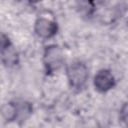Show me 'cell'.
<instances>
[{
  "instance_id": "obj_6",
  "label": "cell",
  "mask_w": 128,
  "mask_h": 128,
  "mask_svg": "<svg viewBox=\"0 0 128 128\" xmlns=\"http://www.w3.org/2000/svg\"><path fill=\"white\" fill-rule=\"evenodd\" d=\"M2 116L8 122L16 121L17 120V104H16V102L6 103L2 107Z\"/></svg>"
},
{
  "instance_id": "obj_4",
  "label": "cell",
  "mask_w": 128,
  "mask_h": 128,
  "mask_svg": "<svg viewBox=\"0 0 128 128\" xmlns=\"http://www.w3.org/2000/svg\"><path fill=\"white\" fill-rule=\"evenodd\" d=\"M57 23L45 17H40L36 20L34 25V30L37 36L43 39H48L53 37L57 33Z\"/></svg>"
},
{
  "instance_id": "obj_5",
  "label": "cell",
  "mask_w": 128,
  "mask_h": 128,
  "mask_svg": "<svg viewBox=\"0 0 128 128\" xmlns=\"http://www.w3.org/2000/svg\"><path fill=\"white\" fill-rule=\"evenodd\" d=\"M114 85L115 78L113 74L107 69H102L98 71L94 76V87L98 92L105 93L112 89Z\"/></svg>"
},
{
  "instance_id": "obj_8",
  "label": "cell",
  "mask_w": 128,
  "mask_h": 128,
  "mask_svg": "<svg viewBox=\"0 0 128 128\" xmlns=\"http://www.w3.org/2000/svg\"><path fill=\"white\" fill-rule=\"evenodd\" d=\"M103 0H86L87 4L91 7V8H95L97 6H99L101 3H102Z\"/></svg>"
},
{
  "instance_id": "obj_9",
  "label": "cell",
  "mask_w": 128,
  "mask_h": 128,
  "mask_svg": "<svg viewBox=\"0 0 128 128\" xmlns=\"http://www.w3.org/2000/svg\"><path fill=\"white\" fill-rule=\"evenodd\" d=\"M42 0H28V2L32 3V4H35V3H38V2H41Z\"/></svg>"
},
{
  "instance_id": "obj_1",
  "label": "cell",
  "mask_w": 128,
  "mask_h": 128,
  "mask_svg": "<svg viewBox=\"0 0 128 128\" xmlns=\"http://www.w3.org/2000/svg\"><path fill=\"white\" fill-rule=\"evenodd\" d=\"M88 69L86 65L82 62H73L67 68V78L68 82L74 90H82L88 80Z\"/></svg>"
},
{
  "instance_id": "obj_7",
  "label": "cell",
  "mask_w": 128,
  "mask_h": 128,
  "mask_svg": "<svg viewBox=\"0 0 128 128\" xmlns=\"http://www.w3.org/2000/svg\"><path fill=\"white\" fill-rule=\"evenodd\" d=\"M120 120L128 125V102L123 104L120 109Z\"/></svg>"
},
{
  "instance_id": "obj_2",
  "label": "cell",
  "mask_w": 128,
  "mask_h": 128,
  "mask_svg": "<svg viewBox=\"0 0 128 128\" xmlns=\"http://www.w3.org/2000/svg\"><path fill=\"white\" fill-rule=\"evenodd\" d=\"M43 62L47 74H51L58 71L63 63V55L61 48L57 45H50L46 47L43 55Z\"/></svg>"
},
{
  "instance_id": "obj_3",
  "label": "cell",
  "mask_w": 128,
  "mask_h": 128,
  "mask_svg": "<svg viewBox=\"0 0 128 128\" xmlns=\"http://www.w3.org/2000/svg\"><path fill=\"white\" fill-rule=\"evenodd\" d=\"M1 59L6 67L15 66L18 63V53L5 34L1 36Z\"/></svg>"
}]
</instances>
